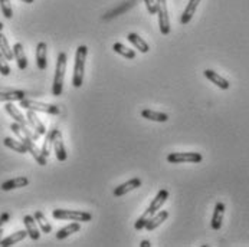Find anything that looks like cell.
<instances>
[{
    "label": "cell",
    "mask_w": 249,
    "mask_h": 247,
    "mask_svg": "<svg viewBox=\"0 0 249 247\" xmlns=\"http://www.w3.org/2000/svg\"><path fill=\"white\" fill-rule=\"evenodd\" d=\"M42 154L48 158L53 149V130H51L49 132L45 134V141H43V145H42Z\"/></svg>",
    "instance_id": "f546056e"
},
{
    "label": "cell",
    "mask_w": 249,
    "mask_h": 247,
    "mask_svg": "<svg viewBox=\"0 0 249 247\" xmlns=\"http://www.w3.org/2000/svg\"><path fill=\"white\" fill-rule=\"evenodd\" d=\"M0 9H1V13L6 19L13 17V9L10 4V0H0Z\"/></svg>",
    "instance_id": "4dcf8cb0"
},
{
    "label": "cell",
    "mask_w": 249,
    "mask_h": 247,
    "mask_svg": "<svg viewBox=\"0 0 249 247\" xmlns=\"http://www.w3.org/2000/svg\"><path fill=\"white\" fill-rule=\"evenodd\" d=\"M203 160L199 152H172L167 155V161L170 164H183V163H200Z\"/></svg>",
    "instance_id": "ba28073f"
},
{
    "label": "cell",
    "mask_w": 249,
    "mask_h": 247,
    "mask_svg": "<svg viewBox=\"0 0 249 247\" xmlns=\"http://www.w3.org/2000/svg\"><path fill=\"white\" fill-rule=\"evenodd\" d=\"M167 217H169V212H166V210L157 212V214L151 215V217L147 220V224H145L144 229L148 230V231H153V230H156L159 226H161V224L167 220Z\"/></svg>",
    "instance_id": "4fadbf2b"
},
{
    "label": "cell",
    "mask_w": 249,
    "mask_h": 247,
    "mask_svg": "<svg viewBox=\"0 0 249 247\" xmlns=\"http://www.w3.org/2000/svg\"><path fill=\"white\" fill-rule=\"evenodd\" d=\"M23 3H28V4H31V3H34L35 0H22Z\"/></svg>",
    "instance_id": "d590c367"
},
{
    "label": "cell",
    "mask_w": 249,
    "mask_h": 247,
    "mask_svg": "<svg viewBox=\"0 0 249 247\" xmlns=\"http://www.w3.org/2000/svg\"><path fill=\"white\" fill-rule=\"evenodd\" d=\"M34 217H35V220H36V223H37V226H39V229L42 230V233L48 234V233H51V231H52V226L49 224V221L46 220V217H45V214H43V213L35 212Z\"/></svg>",
    "instance_id": "83f0119b"
},
{
    "label": "cell",
    "mask_w": 249,
    "mask_h": 247,
    "mask_svg": "<svg viewBox=\"0 0 249 247\" xmlns=\"http://www.w3.org/2000/svg\"><path fill=\"white\" fill-rule=\"evenodd\" d=\"M223 215H225V204L223 203H217L214 206L213 215H212V229L213 230H220L222 227V221H223Z\"/></svg>",
    "instance_id": "ffe728a7"
},
{
    "label": "cell",
    "mask_w": 249,
    "mask_h": 247,
    "mask_svg": "<svg viewBox=\"0 0 249 247\" xmlns=\"http://www.w3.org/2000/svg\"><path fill=\"white\" fill-rule=\"evenodd\" d=\"M53 218L56 220H71V221H91L92 215L88 212L82 210H64V209H56L52 212Z\"/></svg>",
    "instance_id": "5b68a950"
},
{
    "label": "cell",
    "mask_w": 249,
    "mask_h": 247,
    "mask_svg": "<svg viewBox=\"0 0 249 247\" xmlns=\"http://www.w3.org/2000/svg\"><path fill=\"white\" fill-rule=\"evenodd\" d=\"M29 184V180L26 177H16V178H12V180H7L1 184V190L3 191H10V190H15V188H22V187H26Z\"/></svg>",
    "instance_id": "ac0fdd59"
},
{
    "label": "cell",
    "mask_w": 249,
    "mask_h": 247,
    "mask_svg": "<svg viewBox=\"0 0 249 247\" xmlns=\"http://www.w3.org/2000/svg\"><path fill=\"white\" fill-rule=\"evenodd\" d=\"M36 65L40 71L48 68V46L45 42H39L36 46Z\"/></svg>",
    "instance_id": "8fae6325"
},
{
    "label": "cell",
    "mask_w": 249,
    "mask_h": 247,
    "mask_svg": "<svg viewBox=\"0 0 249 247\" xmlns=\"http://www.w3.org/2000/svg\"><path fill=\"white\" fill-rule=\"evenodd\" d=\"M10 220V214L9 213H1L0 214V240H1V237H3V230H4V226H6V223Z\"/></svg>",
    "instance_id": "d6a6232c"
},
{
    "label": "cell",
    "mask_w": 249,
    "mask_h": 247,
    "mask_svg": "<svg viewBox=\"0 0 249 247\" xmlns=\"http://www.w3.org/2000/svg\"><path fill=\"white\" fill-rule=\"evenodd\" d=\"M26 236H28V231H26V230H19V231H16V233L10 234V236H9V237H6V239H1V240H0V246L1 247L13 246V245H16L18 242H22L23 239H26Z\"/></svg>",
    "instance_id": "44dd1931"
},
{
    "label": "cell",
    "mask_w": 249,
    "mask_h": 247,
    "mask_svg": "<svg viewBox=\"0 0 249 247\" xmlns=\"http://www.w3.org/2000/svg\"><path fill=\"white\" fill-rule=\"evenodd\" d=\"M142 116L145 119L154 121V122H167L169 121V115L164 112H157L153 109H142Z\"/></svg>",
    "instance_id": "603a6c76"
},
{
    "label": "cell",
    "mask_w": 249,
    "mask_h": 247,
    "mask_svg": "<svg viewBox=\"0 0 249 247\" xmlns=\"http://www.w3.org/2000/svg\"><path fill=\"white\" fill-rule=\"evenodd\" d=\"M199 3H200V0H189V3H187L184 12H183L181 17H180V23H181V25H187V23L192 20L193 15L196 13V9H197Z\"/></svg>",
    "instance_id": "d6986e66"
},
{
    "label": "cell",
    "mask_w": 249,
    "mask_h": 247,
    "mask_svg": "<svg viewBox=\"0 0 249 247\" xmlns=\"http://www.w3.org/2000/svg\"><path fill=\"white\" fill-rule=\"evenodd\" d=\"M167 198H169V191H167V190H160V191L157 193V196L153 198V201L150 203L148 209L142 213V217L136 221V224H134L136 230H142V229L145 227V224H147V220L161 209V206L167 201Z\"/></svg>",
    "instance_id": "7a4b0ae2"
},
{
    "label": "cell",
    "mask_w": 249,
    "mask_h": 247,
    "mask_svg": "<svg viewBox=\"0 0 249 247\" xmlns=\"http://www.w3.org/2000/svg\"><path fill=\"white\" fill-rule=\"evenodd\" d=\"M67 61L68 56L65 52H61L56 59V68H55V76L52 83V95L61 97L64 91V81H65V72H67Z\"/></svg>",
    "instance_id": "277c9868"
},
{
    "label": "cell",
    "mask_w": 249,
    "mask_h": 247,
    "mask_svg": "<svg viewBox=\"0 0 249 247\" xmlns=\"http://www.w3.org/2000/svg\"><path fill=\"white\" fill-rule=\"evenodd\" d=\"M10 130L15 132V135L20 140V141L25 144V147H26V149H28V152H31L32 154V157L35 158V161L39 164V165H46L48 163H46V157L42 154V149L40 148H37V145L35 144V141L26 134V131H25V127H22L20 124H18V122H13L12 125H10Z\"/></svg>",
    "instance_id": "6da1fadb"
},
{
    "label": "cell",
    "mask_w": 249,
    "mask_h": 247,
    "mask_svg": "<svg viewBox=\"0 0 249 247\" xmlns=\"http://www.w3.org/2000/svg\"><path fill=\"white\" fill-rule=\"evenodd\" d=\"M112 50H114L115 53H118V55H121V56L127 58V59H134V58H136V52H134V49H130V48L124 46V45H123V43H120V42H117V43H114V45H112Z\"/></svg>",
    "instance_id": "4316f807"
},
{
    "label": "cell",
    "mask_w": 249,
    "mask_h": 247,
    "mask_svg": "<svg viewBox=\"0 0 249 247\" xmlns=\"http://www.w3.org/2000/svg\"><path fill=\"white\" fill-rule=\"evenodd\" d=\"M144 3H145V7H147L148 13H150V15H156V12H157L156 0H144Z\"/></svg>",
    "instance_id": "836d02e7"
},
{
    "label": "cell",
    "mask_w": 249,
    "mask_h": 247,
    "mask_svg": "<svg viewBox=\"0 0 249 247\" xmlns=\"http://www.w3.org/2000/svg\"><path fill=\"white\" fill-rule=\"evenodd\" d=\"M88 56V48L85 45H81L75 52V62H73V76H72V85L75 88H81L84 82V72H85V62Z\"/></svg>",
    "instance_id": "3957f363"
},
{
    "label": "cell",
    "mask_w": 249,
    "mask_h": 247,
    "mask_svg": "<svg viewBox=\"0 0 249 247\" xmlns=\"http://www.w3.org/2000/svg\"><path fill=\"white\" fill-rule=\"evenodd\" d=\"M23 224H25V227H26L28 236H29L32 240H39L40 233H39V229H37V223H36L35 217H34V215H25V217H23Z\"/></svg>",
    "instance_id": "e0dca14e"
},
{
    "label": "cell",
    "mask_w": 249,
    "mask_h": 247,
    "mask_svg": "<svg viewBox=\"0 0 249 247\" xmlns=\"http://www.w3.org/2000/svg\"><path fill=\"white\" fill-rule=\"evenodd\" d=\"M79 230H81L79 221H73V223H71V224H68V226H65V227H62V229H59V230H58V233H56V239H58V240H64V239L70 237L71 234L76 233V231H79Z\"/></svg>",
    "instance_id": "cb8c5ba5"
},
{
    "label": "cell",
    "mask_w": 249,
    "mask_h": 247,
    "mask_svg": "<svg viewBox=\"0 0 249 247\" xmlns=\"http://www.w3.org/2000/svg\"><path fill=\"white\" fill-rule=\"evenodd\" d=\"M4 109H6V112L15 119V122H18V124H20L22 127H26V128H31V125H29V121H28V118H25L23 116V114L16 108V106L13 105V104H10V102H7L6 105H4Z\"/></svg>",
    "instance_id": "5bb4252c"
},
{
    "label": "cell",
    "mask_w": 249,
    "mask_h": 247,
    "mask_svg": "<svg viewBox=\"0 0 249 247\" xmlns=\"http://www.w3.org/2000/svg\"><path fill=\"white\" fill-rule=\"evenodd\" d=\"M1 31H3V23L0 22V32H1Z\"/></svg>",
    "instance_id": "8d00e7d4"
},
{
    "label": "cell",
    "mask_w": 249,
    "mask_h": 247,
    "mask_svg": "<svg viewBox=\"0 0 249 247\" xmlns=\"http://www.w3.org/2000/svg\"><path fill=\"white\" fill-rule=\"evenodd\" d=\"M127 39H128V40L134 45V48L139 49L142 53H147V52L150 50V46L147 45V42H145L142 37H140V36L137 35V33H130Z\"/></svg>",
    "instance_id": "d4e9b609"
},
{
    "label": "cell",
    "mask_w": 249,
    "mask_h": 247,
    "mask_svg": "<svg viewBox=\"0 0 249 247\" xmlns=\"http://www.w3.org/2000/svg\"><path fill=\"white\" fill-rule=\"evenodd\" d=\"M13 56H15V61L18 64V68L20 71H25L28 68V58H26L23 45L20 42L15 43V46H13Z\"/></svg>",
    "instance_id": "7c38bea8"
},
{
    "label": "cell",
    "mask_w": 249,
    "mask_h": 247,
    "mask_svg": "<svg viewBox=\"0 0 249 247\" xmlns=\"http://www.w3.org/2000/svg\"><path fill=\"white\" fill-rule=\"evenodd\" d=\"M140 185H142V180H140V178H131V180H128V181H125V182H123V184H120L118 187H115L114 191H112V194H114V197H123V196H125L127 193H130V191L139 188Z\"/></svg>",
    "instance_id": "30bf717a"
},
{
    "label": "cell",
    "mask_w": 249,
    "mask_h": 247,
    "mask_svg": "<svg viewBox=\"0 0 249 247\" xmlns=\"http://www.w3.org/2000/svg\"><path fill=\"white\" fill-rule=\"evenodd\" d=\"M203 75L212 82L214 83L216 86H219L220 89H223V91H226V89H229V86H231V83H229V81L228 79H225L223 76H220L217 72L212 71V69H206V71L203 72Z\"/></svg>",
    "instance_id": "2e32d148"
},
{
    "label": "cell",
    "mask_w": 249,
    "mask_h": 247,
    "mask_svg": "<svg viewBox=\"0 0 249 247\" xmlns=\"http://www.w3.org/2000/svg\"><path fill=\"white\" fill-rule=\"evenodd\" d=\"M0 52L3 53V56H4L7 61L15 59V56H13V49L10 48L9 42H7V37L3 35L1 32H0Z\"/></svg>",
    "instance_id": "f1b7e54d"
},
{
    "label": "cell",
    "mask_w": 249,
    "mask_h": 247,
    "mask_svg": "<svg viewBox=\"0 0 249 247\" xmlns=\"http://www.w3.org/2000/svg\"><path fill=\"white\" fill-rule=\"evenodd\" d=\"M0 73L3 76H9L10 75V66L7 64V59L3 56V53L0 52Z\"/></svg>",
    "instance_id": "1f68e13d"
},
{
    "label": "cell",
    "mask_w": 249,
    "mask_h": 247,
    "mask_svg": "<svg viewBox=\"0 0 249 247\" xmlns=\"http://www.w3.org/2000/svg\"><path fill=\"white\" fill-rule=\"evenodd\" d=\"M140 246H142V247H150V246H151V245H150V242H148V240H142V245H140Z\"/></svg>",
    "instance_id": "e575fe53"
},
{
    "label": "cell",
    "mask_w": 249,
    "mask_h": 247,
    "mask_svg": "<svg viewBox=\"0 0 249 247\" xmlns=\"http://www.w3.org/2000/svg\"><path fill=\"white\" fill-rule=\"evenodd\" d=\"M26 118H28V121H29V125H31V128L37 132L39 135H45L48 131H46V128H45V125L42 124V121L37 118V115H36L35 111H32V109H28V112H26Z\"/></svg>",
    "instance_id": "9a60e30c"
},
{
    "label": "cell",
    "mask_w": 249,
    "mask_h": 247,
    "mask_svg": "<svg viewBox=\"0 0 249 247\" xmlns=\"http://www.w3.org/2000/svg\"><path fill=\"white\" fill-rule=\"evenodd\" d=\"M20 106L25 109H32L35 112H45V114H51V115H58L61 112L59 106L52 105V104H45V102H39L35 99H29L25 98L20 101Z\"/></svg>",
    "instance_id": "8992f818"
},
{
    "label": "cell",
    "mask_w": 249,
    "mask_h": 247,
    "mask_svg": "<svg viewBox=\"0 0 249 247\" xmlns=\"http://www.w3.org/2000/svg\"><path fill=\"white\" fill-rule=\"evenodd\" d=\"M53 151H55V155H56L58 161H61V163L67 161L68 154H67V149H65L62 132L59 130H53Z\"/></svg>",
    "instance_id": "9c48e42d"
},
{
    "label": "cell",
    "mask_w": 249,
    "mask_h": 247,
    "mask_svg": "<svg viewBox=\"0 0 249 247\" xmlns=\"http://www.w3.org/2000/svg\"><path fill=\"white\" fill-rule=\"evenodd\" d=\"M26 98L25 91H9V92H0V102H15L22 101Z\"/></svg>",
    "instance_id": "7402d4cb"
},
{
    "label": "cell",
    "mask_w": 249,
    "mask_h": 247,
    "mask_svg": "<svg viewBox=\"0 0 249 247\" xmlns=\"http://www.w3.org/2000/svg\"><path fill=\"white\" fill-rule=\"evenodd\" d=\"M3 144H4L7 148H10V149L16 151V152H19V154H26V152H28V149H26L25 144L20 141V140L18 141V140L10 138V137H6V138L3 140Z\"/></svg>",
    "instance_id": "484cf974"
},
{
    "label": "cell",
    "mask_w": 249,
    "mask_h": 247,
    "mask_svg": "<svg viewBox=\"0 0 249 247\" xmlns=\"http://www.w3.org/2000/svg\"><path fill=\"white\" fill-rule=\"evenodd\" d=\"M156 7H157V15H159V26L160 32L163 35L170 33V19H169V10H167V3L166 0H156Z\"/></svg>",
    "instance_id": "52a82bcc"
}]
</instances>
